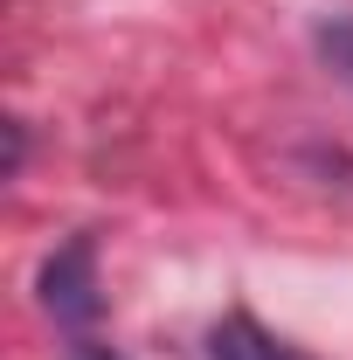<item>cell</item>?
Segmentation results:
<instances>
[{"instance_id": "1", "label": "cell", "mask_w": 353, "mask_h": 360, "mask_svg": "<svg viewBox=\"0 0 353 360\" xmlns=\"http://www.w3.org/2000/svg\"><path fill=\"white\" fill-rule=\"evenodd\" d=\"M42 312L70 333H97L104 291H97V236H70L56 257L42 264Z\"/></svg>"}, {"instance_id": "2", "label": "cell", "mask_w": 353, "mask_h": 360, "mask_svg": "<svg viewBox=\"0 0 353 360\" xmlns=\"http://www.w3.org/2000/svg\"><path fill=\"white\" fill-rule=\"evenodd\" d=\"M208 360H312L305 347H291V340H277L270 326H257L250 312H229L208 326Z\"/></svg>"}, {"instance_id": "3", "label": "cell", "mask_w": 353, "mask_h": 360, "mask_svg": "<svg viewBox=\"0 0 353 360\" xmlns=\"http://www.w3.org/2000/svg\"><path fill=\"white\" fill-rule=\"evenodd\" d=\"M312 49H319V63L353 90V14H326V21L312 28Z\"/></svg>"}, {"instance_id": "4", "label": "cell", "mask_w": 353, "mask_h": 360, "mask_svg": "<svg viewBox=\"0 0 353 360\" xmlns=\"http://www.w3.org/2000/svg\"><path fill=\"white\" fill-rule=\"evenodd\" d=\"M63 360H125L111 340H97V333H70L63 340Z\"/></svg>"}]
</instances>
